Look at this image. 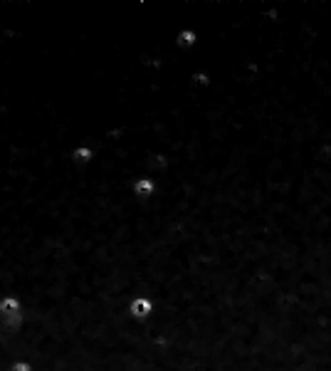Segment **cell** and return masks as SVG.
<instances>
[{"instance_id": "cell-2", "label": "cell", "mask_w": 331, "mask_h": 371, "mask_svg": "<svg viewBox=\"0 0 331 371\" xmlns=\"http://www.w3.org/2000/svg\"><path fill=\"white\" fill-rule=\"evenodd\" d=\"M131 312L136 314V317H146V314L151 312V302L143 300V297H138V300L131 304Z\"/></svg>"}, {"instance_id": "cell-1", "label": "cell", "mask_w": 331, "mask_h": 371, "mask_svg": "<svg viewBox=\"0 0 331 371\" xmlns=\"http://www.w3.org/2000/svg\"><path fill=\"white\" fill-rule=\"evenodd\" d=\"M153 191H156V186H153L151 178H138L136 183H134V196H136V198H141V200L151 198Z\"/></svg>"}, {"instance_id": "cell-3", "label": "cell", "mask_w": 331, "mask_h": 371, "mask_svg": "<svg viewBox=\"0 0 331 371\" xmlns=\"http://www.w3.org/2000/svg\"><path fill=\"white\" fill-rule=\"evenodd\" d=\"M178 40H180V45H193L195 35H193V32H183V35H180Z\"/></svg>"}, {"instance_id": "cell-4", "label": "cell", "mask_w": 331, "mask_h": 371, "mask_svg": "<svg viewBox=\"0 0 331 371\" xmlns=\"http://www.w3.org/2000/svg\"><path fill=\"white\" fill-rule=\"evenodd\" d=\"M77 158H92V151L82 149V151H77Z\"/></svg>"}]
</instances>
